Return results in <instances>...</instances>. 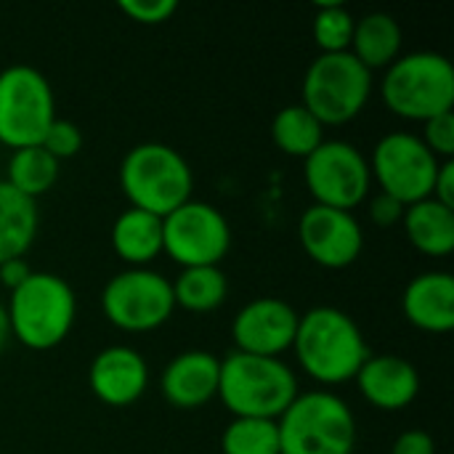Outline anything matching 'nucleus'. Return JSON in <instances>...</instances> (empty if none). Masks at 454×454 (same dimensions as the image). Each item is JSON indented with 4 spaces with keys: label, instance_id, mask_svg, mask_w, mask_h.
Here are the masks:
<instances>
[{
    "label": "nucleus",
    "instance_id": "obj_11",
    "mask_svg": "<svg viewBox=\"0 0 454 454\" xmlns=\"http://www.w3.org/2000/svg\"><path fill=\"white\" fill-rule=\"evenodd\" d=\"M370 162L348 141L325 138L306 157V186L314 205H327L338 210H354L370 194Z\"/></svg>",
    "mask_w": 454,
    "mask_h": 454
},
{
    "label": "nucleus",
    "instance_id": "obj_34",
    "mask_svg": "<svg viewBox=\"0 0 454 454\" xmlns=\"http://www.w3.org/2000/svg\"><path fill=\"white\" fill-rule=\"evenodd\" d=\"M32 274L29 263L24 258H11L5 263H0V282L13 293L16 287H21L27 282V277Z\"/></svg>",
    "mask_w": 454,
    "mask_h": 454
},
{
    "label": "nucleus",
    "instance_id": "obj_8",
    "mask_svg": "<svg viewBox=\"0 0 454 454\" xmlns=\"http://www.w3.org/2000/svg\"><path fill=\"white\" fill-rule=\"evenodd\" d=\"M56 120V98L48 77L29 64L0 72V141L11 149L40 146Z\"/></svg>",
    "mask_w": 454,
    "mask_h": 454
},
{
    "label": "nucleus",
    "instance_id": "obj_30",
    "mask_svg": "<svg viewBox=\"0 0 454 454\" xmlns=\"http://www.w3.org/2000/svg\"><path fill=\"white\" fill-rule=\"evenodd\" d=\"M120 11L138 24H162L176 11V0H120Z\"/></svg>",
    "mask_w": 454,
    "mask_h": 454
},
{
    "label": "nucleus",
    "instance_id": "obj_24",
    "mask_svg": "<svg viewBox=\"0 0 454 454\" xmlns=\"http://www.w3.org/2000/svg\"><path fill=\"white\" fill-rule=\"evenodd\" d=\"M271 138L285 154L306 160L325 141V125L303 104H290L274 114Z\"/></svg>",
    "mask_w": 454,
    "mask_h": 454
},
{
    "label": "nucleus",
    "instance_id": "obj_20",
    "mask_svg": "<svg viewBox=\"0 0 454 454\" xmlns=\"http://www.w3.org/2000/svg\"><path fill=\"white\" fill-rule=\"evenodd\" d=\"M114 253L133 269H144L162 253V218L138 207H128L112 226Z\"/></svg>",
    "mask_w": 454,
    "mask_h": 454
},
{
    "label": "nucleus",
    "instance_id": "obj_31",
    "mask_svg": "<svg viewBox=\"0 0 454 454\" xmlns=\"http://www.w3.org/2000/svg\"><path fill=\"white\" fill-rule=\"evenodd\" d=\"M404 210H407L404 202H399V200H394L391 194H383V192H378L370 200V215H372V221L378 226H396V223H402Z\"/></svg>",
    "mask_w": 454,
    "mask_h": 454
},
{
    "label": "nucleus",
    "instance_id": "obj_15",
    "mask_svg": "<svg viewBox=\"0 0 454 454\" xmlns=\"http://www.w3.org/2000/svg\"><path fill=\"white\" fill-rule=\"evenodd\" d=\"M88 383L98 402L109 407H128L144 396L149 386V367L136 348L109 346L93 359Z\"/></svg>",
    "mask_w": 454,
    "mask_h": 454
},
{
    "label": "nucleus",
    "instance_id": "obj_25",
    "mask_svg": "<svg viewBox=\"0 0 454 454\" xmlns=\"http://www.w3.org/2000/svg\"><path fill=\"white\" fill-rule=\"evenodd\" d=\"M56 178H59V160H53L43 146H24V149H13L3 181L11 184L24 197L37 200L56 184Z\"/></svg>",
    "mask_w": 454,
    "mask_h": 454
},
{
    "label": "nucleus",
    "instance_id": "obj_13",
    "mask_svg": "<svg viewBox=\"0 0 454 454\" xmlns=\"http://www.w3.org/2000/svg\"><path fill=\"white\" fill-rule=\"evenodd\" d=\"M298 239L306 255L325 269L351 266L364 247V231L354 213L311 205L298 221Z\"/></svg>",
    "mask_w": 454,
    "mask_h": 454
},
{
    "label": "nucleus",
    "instance_id": "obj_33",
    "mask_svg": "<svg viewBox=\"0 0 454 454\" xmlns=\"http://www.w3.org/2000/svg\"><path fill=\"white\" fill-rule=\"evenodd\" d=\"M431 197L447 207H454V162L452 160H444L439 165V173H436V181H434V192Z\"/></svg>",
    "mask_w": 454,
    "mask_h": 454
},
{
    "label": "nucleus",
    "instance_id": "obj_2",
    "mask_svg": "<svg viewBox=\"0 0 454 454\" xmlns=\"http://www.w3.org/2000/svg\"><path fill=\"white\" fill-rule=\"evenodd\" d=\"M218 396L234 418L279 420L298 396V380L282 359L231 351L221 362Z\"/></svg>",
    "mask_w": 454,
    "mask_h": 454
},
{
    "label": "nucleus",
    "instance_id": "obj_9",
    "mask_svg": "<svg viewBox=\"0 0 454 454\" xmlns=\"http://www.w3.org/2000/svg\"><path fill=\"white\" fill-rule=\"evenodd\" d=\"M439 165L442 160L418 136L394 130L375 144L370 173L380 184L383 194H391L404 205H415L431 197Z\"/></svg>",
    "mask_w": 454,
    "mask_h": 454
},
{
    "label": "nucleus",
    "instance_id": "obj_10",
    "mask_svg": "<svg viewBox=\"0 0 454 454\" xmlns=\"http://www.w3.org/2000/svg\"><path fill=\"white\" fill-rule=\"evenodd\" d=\"M101 309L104 317L125 333L157 330L176 309L170 279L152 269L120 271L104 285Z\"/></svg>",
    "mask_w": 454,
    "mask_h": 454
},
{
    "label": "nucleus",
    "instance_id": "obj_18",
    "mask_svg": "<svg viewBox=\"0 0 454 454\" xmlns=\"http://www.w3.org/2000/svg\"><path fill=\"white\" fill-rule=\"evenodd\" d=\"M402 311L418 330L450 333L454 327V277L447 271H423L404 287Z\"/></svg>",
    "mask_w": 454,
    "mask_h": 454
},
{
    "label": "nucleus",
    "instance_id": "obj_5",
    "mask_svg": "<svg viewBox=\"0 0 454 454\" xmlns=\"http://www.w3.org/2000/svg\"><path fill=\"white\" fill-rule=\"evenodd\" d=\"M279 454H354L356 420L330 391H306L277 420Z\"/></svg>",
    "mask_w": 454,
    "mask_h": 454
},
{
    "label": "nucleus",
    "instance_id": "obj_28",
    "mask_svg": "<svg viewBox=\"0 0 454 454\" xmlns=\"http://www.w3.org/2000/svg\"><path fill=\"white\" fill-rule=\"evenodd\" d=\"M40 146L53 157V160H67V157H74L80 149H82V133L74 122L69 120H53L51 128L45 130Z\"/></svg>",
    "mask_w": 454,
    "mask_h": 454
},
{
    "label": "nucleus",
    "instance_id": "obj_19",
    "mask_svg": "<svg viewBox=\"0 0 454 454\" xmlns=\"http://www.w3.org/2000/svg\"><path fill=\"white\" fill-rule=\"evenodd\" d=\"M404 234L423 255L444 258L454 250V207L436 202L434 197L407 205Z\"/></svg>",
    "mask_w": 454,
    "mask_h": 454
},
{
    "label": "nucleus",
    "instance_id": "obj_16",
    "mask_svg": "<svg viewBox=\"0 0 454 454\" xmlns=\"http://www.w3.org/2000/svg\"><path fill=\"white\" fill-rule=\"evenodd\" d=\"M359 394L378 410L399 412L407 410L420 394V375L404 356L378 354L367 356V362L356 372Z\"/></svg>",
    "mask_w": 454,
    "mask_h": 454
},
{
    "label": "nucleus",
    "instance_id": "obj_17",
    "mask_svg": "<svg viewBox=\"0 0 454 454\" xmlns=\"http://www.w3.org/2000/svg\"><path fill=\"white\" fill-rule=\"evenodd\" d=\"M221 359L210 351H184L173 356L162 372V396L178 410L205 407L218 396Z\"/></svg>",
    "mask_w": 454,
    "mask_h": 454
},
{
    "label": "nucleus",
    "instance_id": "obj_1",
    "mask_svg": "<svg viewBox=\"0 0 454 454\" xmlns=\"http://www.w3.org/2000/svg\"><path fill=\"white\" fill-rule=\"evenodd\" d=\"M293 351L298 364L325 386L356 378L370 356L367 340L354 317L335 306H317L298 319Z\"/></svg>",
    "mask_w": 454,
    "mask_h": 454
},
{
    "label": "nucleus",
    "instance_id": "obj_21",
    "mask_svg": "<svg viewBox=\"0 0 454 454\" xmlns=\"http://www.w3.org/2000/svg\"><path fill=\"white\" fill-rule=\"evenodd\" d=\"M37 202L0 181V263L24 258L37 234Z\"/></svg>",
    "mask_w": 454,
    "mask_h": 454
},
{
    "label": "nucleus",
    "instance_id": "obj_29",
    "mask_svg": "<svg viewBox=\"0 0 454 454\" xmlns=\"http://www.w3.org/2000/svg\"><path fill=\"white\" fill-rule=\"evenodd\" d=\"M442 162L452 160L454 154V112L436 114L423 122V138H420Z\"/></svg>",
    "mask_w": 454,
    "mask_h": 454
},
{
    "label": "nucleus",
    "instance_id": "obj_4",
    "mask_svg": "<svg viewBox=\"0 0 454 454\" xmlns=\"http://www.w3.org/2000/svg\"><path fill=\"white\" fill-rule=\"evenodd\" d=\"M120 186L130 207L165 218L192 200L194 176L178 149L160 141H146L122 157Z\"/></svg>",
    "mask_w": 454,
    "mask_h": 454
},
{
    "label": "nucleus",
    "instance_id": "obj_6",
    "mask_svg": "<svg viewBox=\"0 0 454 454\" xmlns=\"http://www.w3.org/2000/svg\"><path fill=\"white\" fill-rule=\"evenodd\" d=\"M380 96L386 106L407 120H431L452 112L454 67L444 53L415 51L386 67Z\"/></svg>",
    "mask_w": 454,
    "mask_h": 454
},
{
    "label": "nucleus",
    "instance_id": "obj_27",
    "mask_svg": "<svg viewBox=\"0 0 454 454\" xmlns=\"http://www.w3.org/2000/svg\"><path fill=\"white\" fill-rule=\"evenodd\" d=\"M354 13L333 0V3H319L317 13H314V40L319 45L322 53H340L351 48V37H354Z\"/></svg>",
    "mask_w": 454,
    "mask_h": 454
},
{
    "label": "nucleus",
    "instance_id": "obj_14",
    "mask_svg": "<svg viewBox=\"0 0 454 454\" xmlns=\"http://www.w3.org/2000/svg\"><path fill=\"white\" fill-rule=\"evenodd\" d=\"M298 319L295 309L282 298H255L245 303L231 322L234 346L242 354L279 359V354L293 348Z\"/></svg>",
    "mask_w": 454,
    "mask_h": 454
},
{
    "label": "nucleus",
    "instance_id": "obj_3",
    "mask_svg": "<svg viewBox=\"0 0 454 454\" xmlns=\"http://www.w3.org/2000/svg\"><path fill=\"white\" fill-rule=\"evenodd\" d=\"M11 338L32 351L56 348L74 325L77 298L67 279L48 271H32L8 298Z\"/></svg>",
    "mask_w": 454,
    "mask_h": 454
},
{
    "label": "nucleus",
    "instance_id": "obj_32",
    "mask_svg": "<svg viewBox=\"0 0 454 454\" xmlns=\"http://www.w3.org/2000/svg\"><path fill=\"white\" fill-rule=\"evenodd\" d=\"M391 454H436V442L428 431H404L394 442Z\"/></svg>",
    "mask_w": 454,
    "mask_h": 454
},
{
    "label": "nucleus",
    "instance_id": "obj_12",
    "mask_svg": "<svg viewBox=\"0 0 454 454\" xmlns=\"http://www.w3.org/2000/svg\"><path fill=\"white\" fill-rule=\"evenodd\" d=\"M229 247V221L210 202L189 200L162 218V253H168L184 269L218 266Z\"/></svg>",
    "mask_w": 454,
    "mask_h": 454
},
{
    "label": "nucleus",
    "instance_id": "obj_22",
    "mask_svg": "<svg viewBox=\"0 0 454 454\" xmlns=\"http://www.w3.org/2000/svg\"><path fill=\"white\" fill-rule=\"evenodd\" d=\"M370 72L372 69H386L399 59L402 51V27L391 13L372 11L356 19L354 24V37L348 48Z\"/></svg>",
    "mask_w": 454,
    "mask_h": 454
},
{
    "label": "nucleus",
    "instance_id": "obj_23",
    "mask_svg": "<svg viewBox=\"0 0 454 454\" xmlns=\"http://www.w3.org/2000/svg\"><path fill=\"white\" fill-rule=\"evenodd\" d=\"M173 301L176 306L194 311V314H207L218 309L226 301L229 282L226 274L218 266H194L184 269L173 282Z\"/></svg>",
    "mask_w": 454,
    "mask_h": 454
},
{
    "label": "nucleus",
    "instance_id": "obj_35",
    "mask_svg": "<svg viewBox=\"0 0 454 454\" xmlns=\"http://www.w3.org/2000/svg\"><path fill=\"white\" fill-rule=\"evenodd\" d=\"M8 338H11V327H8V311H5V306L0 303V351H3V346L8 343Z\"/></svg>",
    "mask_w": 454,
    "mask_h": 454
},
{
    "label": "nucleus",
    "instance_id": "obj_26",
    "mask_svg": "<svg viewBox=\"0 0 454 454\" xmlns=\"http://www.w3.org/2000/svg\"><path fill=\"white\" fill-rule=\"evenodd\" d=\"M223 454H279V426L277 420L234 418L223 436Z\"/></svg>",
    "mask_w": 454,
    "mask_h": 454
},
{
    "label": "nucleus",
    "instance_id": "obj_7",
    "mask_svg": "<svg viewBox=\"0 0 454 454\" xmlns=\"http://www.w3.org/2000/svg\"><path fill=\"white\" fill-rule=\"evenodd\" d=\"M372 72L351 53H319L303 77V106L322 125L354 120L370 101Z\"/></svg>",
    "mask_w": 454,
    "mask_h": 454
}]
</instances>
